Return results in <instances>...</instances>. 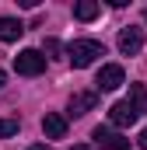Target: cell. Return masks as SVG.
<instances>
[{
  "instance_id": "cell-11",
  "label": "cell",
  "mask_w": 147,
  "mask_h": 150,
  "mask_svg": "<svg viewBox=\"0 0 147 150\" xmlns=\"http://www.w3.org/2000/svg\"><path fill=\"white\" fill-rule=\"evenodd\" d=\"M130 101H133L140 112H147V87L144 84H133V87H130Z\"/></svg>"
},
{
  "instance_id": "cell-6",
  "label": "cell",
  "mask_w": 147,
  "mask_h": 150,
  "mask_svg": "<svg viewBox=\"0 0 147 150\" xmlns=\"http://www.w3.org/2000/svg\"><path fill=\"white\" fill-rule=\"evenodd\" d=\"M140 49H144V32L133 28V25H126V28L119 32V52H123V56H137Z\"/></svg>"
},
{
  "instance_id": "cell-5",
  "label": "cell",
  "mask_w": 147,
  "mask_h": 150,
  "mask_svg": "<svg viewBox=\"0 0 147 150\" xmlns=\"http://www.w3.org/2000/svg\"><path fill=\"white\" fill-rule=\"evenodd\" d=\"M126 84V74H123V67L119 63H105L98 77H95V91H116V87H123Z\"/></svg>"
},
{
  "instance_id": "cell-10",
  "label": "cell",
  "mask_w": 147,
  "mask_h": 150,
  "mask_svg": "<svg viewBox=\"0 0 147 150\" xmlns=\"http://www.w3.org/2000/svg\"><path fill=\"white\" fill-rule=\"evenodd\" d=\"M98 11H102V7H98L95 0H81V4H74V18H77V21H95Z\"/></svg>"
},
{
  "instance_id": "cell-13",
  "label": "cell",
  "mask_w": 147,
  "mask_h": 150,
  "mask_svg": "<svg viewBox=\"0 0 147 150\" xmlns=\"http://www.w3.org/2000/svg\"><path fill=\"white\" fill-rule=\"evenodd\" d=\"M46 52H53V56H56V52H60V42H56V38H46Z\"/></svg>"
},
{
  "instance_id": "cell-14",
  "label": "cell",
  "mask_w": 147,
  "mask_h": 150,
  "mask_svg": "<svg viewBox=\"0 0 147 150\" xmlns=\"http://www.w3.org/2000/svg\"><path fill=\"white\" fill-rule=\"evenodd\" d=\"M140 150H147V129L140 133Z\"/></svg>"
},
{
  "instance_id": "cell-17",
  "label": "cell",
  "mask_w": 147,
  "mask_h": 150,
  "mask_svg": "<svg viewBox=\"0 0 147 150\" xmlns=\"http://www.w3.org/2000/svg\"><path fill=\"white\" fill-rule=\"evenodd\" d=\"M74 150H95V147H88V143H81V147H74Z\"/></svg>"
},
{
  "instance_id": "cell-3",
  "label": "cell",
  "mask_w": 147,
  "mask_h": 150,
  "mask_svg": "<svg viewBox=\"0 0 147 150\" xmlns=\"http://www.w3.org/2000/svg\"><path fill=\"white\" fill-rule=\"evenodd\" d=\"M91 143H95L98 150H130V140L119 136L112 126H98V129L91 133Z\"/></svg>"
},
{
  "instance_id": "cell-18",
  "label": "cell",
  "mask_w": 147,
  "mask_h": 150,
  "mask_svg": "<svg viewBox=\"0 0 147 150\" xmlns=\"http://www.w3.org/2000/svg\"><path fill=\"white\" fill-rule=\"evenodd\" d=\"M144 21H147V7H144Z\"/></svg>"
},
{
  "instance_id": "cell-16",
  "label": "cell",
  "mask_w": 147,
  "mask_h": 150,
  "mask_svg": "<svg viewBox=\"0 0 147 150\" xmlns=\"http://www.w3.org/2000/svg\"><path fill=\"white\" fill-rule=\"evenodd\" d=\"M4 84H7V74H4V70H0V87H4Z\"/></svg>"
},
{
  "instance_id": "cell-12",
  "label": "cell",
  "mask_w": 147,
  "mask_h": 150,
  "mask_svg": "<svg viewBox=\"0 0 147 150\" xmlns=\"http://www.w3.org/2000/svg\"><path fill=\"white\" fill-rule=\"evenodd\" d=\"M18 133V119H0V136H14Z\"/></svg>"
},
{
  "instance_id": "cell-15",
  "label": "cell",
  "mask_w": 147,
  "mask_h": 150,
  "mask_svg": "<svg viewBox=\"0 0 147 150\" xmlns=\"http://www.w3.org/2000/svg\"><path fill=\"white\" fill-rule=\"evenodd\" d=\"M28 150H53L49 143H35V147H28Z\"/></svg>"
},
{
  "instance_id": "cell-7",
  "label": "cell",
  "mask_w": 147,
  "mask_h": 150,
  "mask_svg": "<svg viewBox=\"0 0 147 150\" xmlns=\"http://www.w3.org/2000/svg\"><path fill=\"white\" fill-rule=\"evenodd\" d=\"M98 105V91H77L70 98V105H67V112L74 115V119H81V115H88L91 108Z\"/></svg>"
},
{
  "instance_id": "cell-2",
  "label": "cell",
  "mask_w": 147,
  "mask_h": 150,
  "mask_svg": "<svg viewBox=\"0 0 147 150\" xmlns=\"http://www.w3.org/2000/svg\"><path fill=\"white\" fill-rule=\"evenodd\" d=\"M14 70L21 77H39L46 70V56H42L39 49H21V52L14 56Z\"/></svg>"
},
{
  "instance_id": "cell-8",
  "label": "cell",
  "mask_w": 147,
  "mask_h": 150,
  "mask_svg": "<svg viewBox=\"0 0 147 150\" xmlns=\"http://www.w3.org/2000/svg\"><path fill=\"white\" fill-rule=\"evenodd\" d=\"M42 133L49 136V140H63L67 136V119L56 112H46V119H42Z\"/></svg>"
},
{
  "instance_id": "cell-4",
  "label": "cell",
  "mask_w": 147,
  "mask_h": 150,
  "mask_svg": "<svg viewBox=\"0 0 147 150\" xmlns=\"http://www.w3.org/2000/svg\"><path fill=\"white\" fill-rule=\"evenodd\" d=\"M137 119H140V108H137L130 98H126V101H116V105L109 108V122L116 126V129H126V126H133Z\"/></svg>"
},
{
  "instance_id": "cell-1",
  "label": "cell",
  "mask_w": 147,
  "mask_h": 150,
  "mask_svg": "<svg viewBox=\"0 0 147 150\" xmlns=\"http://www.w3.org/2000/svg\"><path fill=\"white\" fill-rule=\"evenodd\" d=\"M98 56H105V45L102 42H95V38H74L70 49H67V59H70L74 70H84V67H91Z\"/></svg>"
},
{
  "instance_id": "cell-9",
  "label": "cell",
  "mask_w": 147,
  "mask_h": 150,
  "mask_svg": "<svg viewBox=\"0 0 147 150\" xmlns=\"http://www.w3.org/2000/svg\"><path fill=\"white\" fill-rule=\"evenodd\" d=\"M25 32V25L18 18H0V42H18Z\"/></svg>"
}]
</instances>
